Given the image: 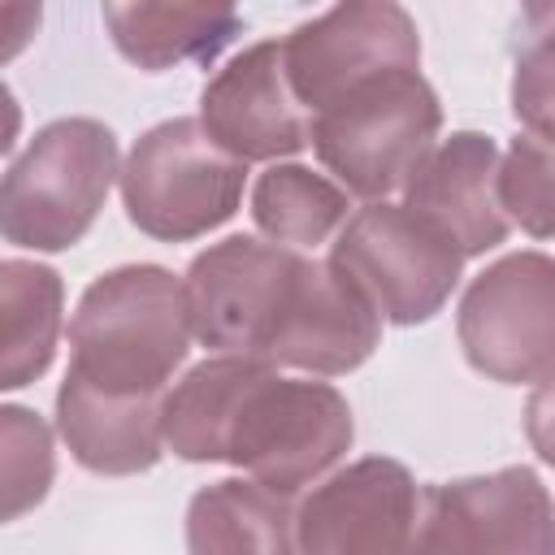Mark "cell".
I'll use <instances>...</instances> for the list:
<instances>
[{"label":"cell","mask_w":555,"mask_h":555,"mask_svg":"<svg viewBox=\"0 0 555 555\" xmlns=\"http://www.w3.org/2000/svg\"><path fill=\"white\" fill-rule=\"evenodd\" d=\"M191 330L217 356L338 377L382 343L373 304L330 264L256 234H230L186 264Z\"/></svg>","instance_id":"1"},{"label":"cell","mask_w":555,"mask_h":555,"mask_svg":"<svg viewBox=\"0 0 555 555\" xmlns=\"http://www.w3.org/2000/svg\"><path fill=\"white\" fill-rule=\"evenodd\" d=\"M165 447L186 464H234L251 481L295 494L325 477L356 442L338 386L282 377L251 356H208L160 403Z\"/></svg>","instance_id":"2"},{"label":"cell","mask_w":555,"mask_h":555,"mask_svg":"<svg viewBox=\"0 0 555 555\" xmlns=\"http://www.w3.org/2000/svg\"><path fill=\"white\" fill-rule=\"evenodd\" d=\"M186 282L165 264H117L87 282L69 317V377L117 399H165L191 351Z\"/></svg>","instance_id":"3"},{"label":"cell","mask_w":555,"mask_h":555,"mask_svg":"<svg viewBox=\"0 0 555 555\" xmlns=\"http://www.w3.org/2000/svg\"><path fill=\"white\" fill-rule=\"evenodd\" d=\"M121 178L117 134L95 117H56L30 134L0 182V234L26 251H69Z\"/></svg>","instance_id":"4"},{"label":"cell","mask_w":555,"mask_h":555,"mask_svg":"<svg viewBox=\"0 0 555 555\" xmlns=\"http://www.w3.org/2000/svg\"><path fill=\"white\" fill-rule=\"evenodd\" d=\"M438 130L442 104L429 78L421 69H390L321 108L308 121V143L347 195L373 204L408 186Z\"/></svg>","instance_id":"5"},{"label":"cell","mask_w":555,"mask_h":555,"mask_svg":"<svg viewBox=\"0 0 555 555\" xmlns=\"http://www.w3.org/2000/svg\"><path fill=\"white\" fill-rule=\"evenodd\" d=\"M247 165L234 160L199 117L156 121L121 160V208L156 243H191L225 225L243 204Z\"/></svg>","instance_id":"6"},{"label":"cell","mask_w":555,"mask_h":555,"mask_svg":"<svg viewBox=\"0 0 555 555\" xmlns=\"http://www.w3.org/2000/svg\"><path fill=\"white\" fill-rule=\"evenodd\" d=\"M330 264L390 325L434 321L460 286L464 256L408 204L373 199L347 217L330 243Z\"/></svg>","instance_id":"7"},{"label":"cell","mask_w":555,"mask_h":555,"mask_svg":"<svg viewBox=\"0 0 555 555\" xmlns=\"http://www.w3.org/2000/svg\"><path fill=\"white\" fill-rule=\"evenodd\" d=\"M455 338L473 373L529 386L555 373V256L507 251L460 295Z\"/></svg>","instance_id":"8"},{"label":"cell","mask_w":555,"mask_h":555,"mask_svg":"<svg viewBox=\"0 0 555 555\" xmlns=\"http://www.w3.org/2000/svg\"><path fill=\"white\" fill-rule=\"evenodd\" d=\"M403 555H555V499L529 464L429 481Z\"/></svg>","instance_id":"9"},{"label":"cell","mask_w":555,"mask_h":555,"mask_svg":"<svg viewBox=\"0 0 555 555\" xmlns=\"http://www.w3.org/2000/svg\"><path fill=\"white\" fill-rule=\"evenodd\" d=\"M282 65L308 121L390 69H421V30L403 4L351 0L299 22L282 39Z\"/></svg>","instance_id":"10"},{"label":"cell","mask_w":555,"mask_h":555,"mask_svg":"<svg viewBox=\"0 0 555 555\" xmlns=\"http://www.w3.org/2000/svg\"><path fill=\"white\" fill-rule=\"evenodd\" d=\"M421 507L408 464L364 455L312 486L295 512L304 555H403Z\"/></svg>","instance_id":"11"},{"label":"cell","mask_w":555,"mask_h":555,"mask_svg":"<svg viewBox=\"0 0 555 555\" xmlns=\"http://www.w3.org/2000/svg\"><path fill=\"white\" fill-rule=\"evenodd\" d=\"M199 126L243 165H278L308 147V113L291 91L282 39H260L243 48L204 82Z\"/></svg>","instance_id":"12"},{"label":"cell","mask_w":555,"mask_h":555,"mask_svg":"<svg viewBox=\"0 0 555 555\" xmlns=\"http://www.w3.org/2000/svg\"><path fill=\"white\" fill-rule=\"evenodd\" d=\"M499 165L503 152L486 130H451L408 178L403 204L442 230L464 260L486 256L512 230L499 204Z\"/></svg>","instance_id":"13"},{"label":"cell","mask_w":555,"mask_h":555,"mask_svg":"<svg viewBox=\"0 0 555 555\" xmlns=\"http://www.w3.org/2000/svg\"><path fill=\"white\" fill-rule=\"evenodd\" d=\"M160 403L165 399L100 395L65 373L56 386V434L69 447L74 464L95 477L147 473L165 455Z\"/></svg>","instance_id":"14"},{"label":"cell","mask_w":555,"mask_h":555,"mask_svg":"<svg viewBox=\"0 0 555 555\" xmlns=\"http://www.w3.org/2000/svg\"><path fill=\"white\" fill-rule=\"evenodd\" d=\"M100 17L113 48L147 74L208 65L243 30V13L230 4H104Z\"/></svg>","instance_id":"15"},{"label":"cell","mask_w":555,"mask_h":555,"mask_svg":"<svg viewBox=\"0 0 555 555\" xmlns=\"http://www.w3.org/2000/svg\"><path fill=\"white\" fill-rule=\"evenodd\" d=\"M186 555H304L291 499L251 477L199 486L186 503Z\"/></svg>","instance_id":"16"},{"label":"cell","mask_w":555,"mask_h":555,"mask_svg":"<svg viewBox=\"0 0 555 555\" xmlns=\"http://www.w3.org/2000/svg\"><path fill=\"white\" fill-rule=\"evenodd\" d=\"M61 308L65 282L52 264L9 256L0 264V321H4V351H0V386L17 390L30 386L52 369L56 338H61Z\"/></svg>","instance_id":"17"},{"label":"cell","mask_w":555,"mask_h":555,"mask_svg":"<svg viewBox=\"0 0 555 555\" xmlns=\"http://www.w3.org/2000/svg\"><path fill=\"white\" fill-rule=\"evenodd\" d=\"M347 208H351V195L334 178L308 165H295V160H278L251 182L247 212L269 243L308 251L347 225L351 217Z\"/></svg>","instance_id":"18"},{"label":"cell","mask_w":555,"mask_h":555,"mask_svg":"<svg viewBox=\"0 0 555 555\" xmlns=\"http://www.w3.org/2000/svg\"><path fill=\"white\" fill-rule=\"evenodd\" d=\"M507 100L525 134L555 143V0L525 4L516 17Z\"/></svg>","instance_id":"19"},{"label":"cell","mask_w":555,"mask_h":555,"mask_svg":"<svg viewBox=\"0 0 555 555\" xmlns=\"http://www.w3.org/2000/svg\"><path fill=\"white\" fill-rule=\"evenodd\" d=\"M0 442H4V520H17L48 499L56 477V447L43 416L22 403L0 408Z\"/></svg>","instance_id":"20"},{"label":"cell","mask_w":555,"mask_h":555,"mask_svg":"<svg viewBox=\"0 0 555 555\" xmlns=\"http://www.w3.org/2000/svg\"><path fill=\"white\" fill-rule=\"evenodd\" d=\"M499 204L529 238H555V143L516 134L499 165Z\"/></svg>","instance_id":"21"},{"label":"cell","mask_w":555,"mask_h":555,"mask_svg":"<svg viewBox=\"0 0 555 555\" xmlns=\"http://www.w3.org/2000/svg\"><path fill=\"white\" fill-rule=\"evenodd\" d=\"M525 438H529L533 455L546 468H555V373L542 377L525 399Z\"/></svg>","instance_id":"22"}]
</instances>
